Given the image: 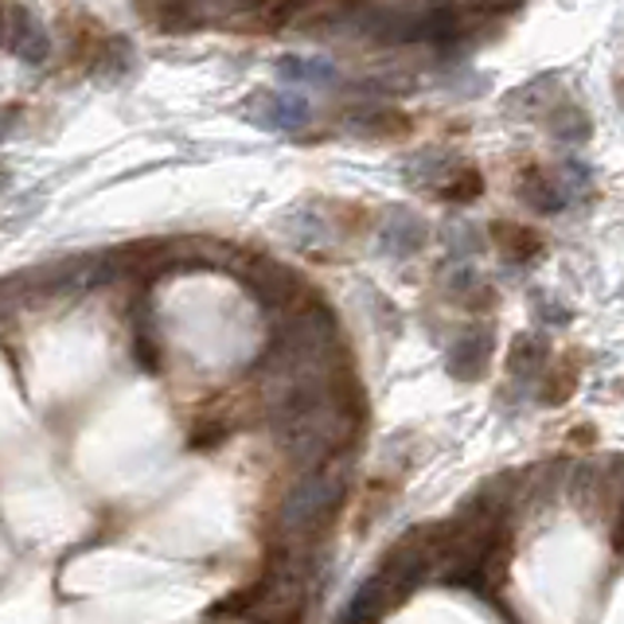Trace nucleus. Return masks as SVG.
<instances>
[{
  "mask_svg": "<svg viewBox=\"0 0 624 624\" xmlns=\"http://www.w3.org/2000/svg\"><path fill=\"white\" fill-rule=\"evenodd\" d=\"M0 48L17 51L28 63H43L51 56V40L28 9H20L17 0H0Z\"/></svg>",
  "mask_w": 624,
  "mask_h": 624,
  "instance_id": "obj_1",
  "label": "nucleus"
},
{
  "mask_svg": "<svg viewBox=\"0 0 624 624\" xmlns=\"http://www.w3.org/2000/svg\"><path fill=\"white\" fill-rule=\"evenodd\" d=\"M481 177H476V172H453V177H445L441 180V188L437 192L445 195V200H453V203H469V200H476V195H481Z\"/></svg>",
  "mask_w": 624,
  "mask_h": 624,
  "instance_id": "obj_6",
  "label": "nucleus"
},
{
  "mask_svg": "<svg viewBox=\"0 0 624 624\" xmlns=\"http://www.w3.org/2000/svg\"><path fill=\"white\" fill-rule=\"evenodd\" d=\"M566 121H554V133L558 137H566V141H585L590 137V121L582 118V113H562Z\"/></svg>",
  "mask_w": 624,
  "mask_h": 624,
  "instance_id": "obj_7",
  "label": "nucleus"
},
{
  "mask_svg": "<svg viewBox=\"0 0 624 624\" xmlns=\"http://www.w3.org/2000/svg\"><path fill=\"white\" fill-rule=\"evenodd\" d=\"M496 239H500V250H504L512 262H527V258L539 254V234L520 223H496Z\"/></svg>",
  "mask_w": 624,
  "mask_h": 624,
  "instance_id": "obj_3",
  "label": "nucleus"
},
{
  "mask_svg": "<svg viewBox=\"0 0 624 624\" xmlns=\"http://www.w3.org/2000/svg\"><path fill=\"white\" fill-rule=\"evenodd\" d=\"M520 200L527 203V208H535V211H546V215H554V211L562 208V195L554 192V184L546 177H527L523 180V188H520Z\"/></svg>",
  "mask_w": 624,
  "mask_h": 624,
  "instance_id": "obj_5",
  "label": "nucleus"
},
{
  "mask_svg": "<svg viewBox=\"0 0 624 624\" xmlns=\"http://www.w3.org/2000/svg\"><path fill=\"white\" fill-rule=\"evenodd\" d=\"M278 71L293 82H332L336 79V67L324 63V59H281Z\"/></svg>",
  "mask_w": 624,
  "mask_h": 624,
  "instance_id": "obj_4",
  "label": "nucleus"
},
{
  "mask_svg": "<svg viewBox=\"0 0 624 624\" xmlns=\"http://www.w3.org/2000/svg\"><path fill=\"white\" fill-rule=\"evenodd\" d=\"M246 113L265 129H301L309 121V102L296 94H281V90H258L254 98L246 102Z\"/></svg>",
  "mask_w": 624,
  "mask_h": 624,
  "instance_id": "obj_2",
  "label": "nucleus"
}]
</instances>
